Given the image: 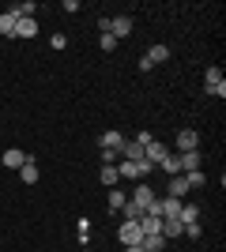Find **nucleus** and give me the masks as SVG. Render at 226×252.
I'll return each mask as SVG.
<instances>
[{"label":"nucleus","instance_id":"1","mask_svg":"<svg viewBox=\"0 0 226 252\" xmlns=\"http://www.w3.org/2000/svg\"><path fill=\"white\" fill-rule=\"evenodd\" d=\"M204 91H207V94L226 98V79H223V68H207V75H204Z\"/></svg>","mask_w":226,"mask_h":252},{"label":"nucleus","instance_id":"2","mask_svg":"<svg viewBox=\"0 0 226 252\" xmlns=\"http://www.w3.org/2000/svg\"><path fill=\"white\" fill-rule=\"evenodd\" d=\"M117 241H121V245H140V241H143L140 222H121V226H117Z\"/></svg>","mask_w":226,"mask_h":252},{"label":"nucleus","instance_id":"3","mask_svg":"<svg viewBox=\"0 0 226 252\" xmlns=\"http://www.w3.org/2000/svg\"><path fill=\"white\" fill-rule=\"evenodd\" d=\"M27 151H19V147H11V151H4V155H0V166H8V169H23L27 166Z\"/></svg>","mask_w":226,"mask_h":252},{"label":"nucleus","instance_id":"4","mask_svg":"<svg viewBox=\"0 0 226 252\" xmlns=\"http://www.w3.org/2000/svg\"><path fill=\"white\" fill-rule=\"evenodd\" d=\"M177 166H181V173H196L204 166V158H200V151H185V155H177Z\"/></svg>","mask_w":226,"mask_h":252},{"label":"nucleus","instance_id":"5","mask_svg":"<svg viewBox=\"0 0 226 252\" xmlns=\"http://www.w3.org/2000/svg\"><path fill=\"white\" fill-rule=\"evenodd\" d=\"M166 155H170V151H166V143H162V139H151V143H143V158H147V162H155V166H159Z\"/></svg>","mask_w":226,"mask_h":252},{"label":"nucleus","instance_id":"6","mask_svg":"<svg viewBox=\"0 0 226 252\" xmlns=\"http://www.w3.org/2000/svg\"><path fill=\"white\" fill-rule=\"evenodd\" d=\"M181 203L185 200H177V196H162L159 200V215L162 219H177V215H181Z\"/></svg>","mask_w":226,"mask_h":252},{"label":"nucleus","instance_id":"7","mask_svg":"<svg viewBox=\"0 0 226 252\" xmlns=\"http://www.w3.org/2000/svg\"><path fill=\"white\" fill-rule=\"evenodd\" d=\"M177 151H200V136H196L193 128H181V132H177Z\"/></svg>","mask_w":226,"mask_h":252},{"label":"nucleus","instance_id":"8","mask_svg":"<svg viewBox=\"0 0 226 252\" xmlns=\"http://www.w3.org/2000/svg\"><path fill=\"white\" fill-rule=\"evenodd\" d=\"M109 34H113L117 42H121V38H129V34H132V19H129V15H117V19H109Z\"/></svg>","mask_w":226,"mask_h":252},{"label":"nucleus","instance_id":"9","mask_svg":"<svg viewBox=\"0 0 226 252\" xmlns=\"http://www.w3.org/2000/svg\"><path fill=\"white\" fill-rule=\"evenodd\" d=\"M125 132H117V128H109V132H102V136H98V143H102V147H109V151H121V143H125Z\"/></svg>","mask_w":226,"mask_h":252},{"label":"nucleus","instance_id":"10","mask_svg":"<svg viewBox=\"0 0 226 252\" xmlns=\"http://www.w3.org/2000/svg\"><path fill=\"white\" fill-rule=\"evenodd\" d=\"M151 200H159V196H155V189H151V185H136V192H132V203L143 211Z\"/></svg>","mask_w":226,"mask_h":252},{"label":"nucleus","instance_id":"11","mask_svg":"<svg viewBox=\"0 0 226 252\" xmlns=\"http://www.w3.org/2000/svg\"><path fill=\"white\" fill-rule=\"evenodd\" d=\"M121 158H129V162H143V143L125 139V143H121Z\"/></svg>","mask_w":226,"mask_h":252},{"label":"nucleus","instance_id":"12","mask_svg":"<svg viewBox=\"0 0 226 252\" xmlns=\"http://www.w3.org/2000/svg\"><path fill=\"white\" fill-rule=\"evenodd\" d=\"M117 177H125V181H140V162H117Z\"/></svg>","mask_w":226,"mask_h":252},{"label":"nucleus","instance_id":"13","mask_svg":"<svg viewBox=\"0 0 226 252\" xmlns=\"http://www.w3.org/2000/svg\"><path fill=\"white\" fill-rule=\"evenodd\" d=\"M162 245H166V237H162V233H143L140 249H143V252H162Z\"/></svg>","mask_w":226,"mask_h":252},{"label":"nucleus","instance_id":"14","mask_svg":"<svg viewBox=\"0 0 226 252\" xmlns=\"http://www.w3.org/2000/svg\"><path fill=\"white\" fill-rule=\"evenodd\" d=\"M170 196H177V200H185V196H189V181H185V173L170 177Z\"/></svg>","mask_w":226,"mask_h":252},{"label":"nucleus","instance_id":"15","mask_svg":"<svg viewBox=\"0 0 226 252\" xmlns=\"http://www.w3.org/2000/svg\"><path fill=\"white\" fill-rule=\"evenodd\" d=\"M15 15H11V11H0V34H4V38H15Z\"/></svg>","mask_w":226,"mask_h":252},{"label":"nucleus","instance_id":"16","mask_svg":"<svg viewBox=\"0 0 226 252\" xmlns=\"http://www.w3.org/2000/svg\"><path fill=\"white\" fill-rule=\"evenodd\" d=\"M34 34H38V23L34 19H19L15 23V38H34Z\"/></svg>","mask_w":226,"mask_h":252},{"label":"nucleus","instance_id":"17","mask_svg":"<svg viewBox=\"0 0 226 252\" xmlns=\"http://www.w3.org/2000/svg\"><path fill=\"white\" fill-rule=\"evenodd\" d=\"M147 61H151V64H166V61H170V45H151Z\"/></svg>","mask_w":226,"mask_h":252},{"label":"nucleus","instance_id":"18","mask_svg":"<svg viewBox=\"0 0 226 252\" xmlns=\"http://www.w3.org/2000/svg\"><path fill=\"white\" fill-rule=\"evenodd\" d=\"M98 181H102V185H106V189H113V185H117V166H102L98 169Z\"/></svg>","mask_w":226,"mask_h":252},{"label":"nucleus","instance_id":"19","mask_svg":"<svg viewBox=\"0 0 226 252\" xmlns=\"http://www.w3.org/2000/svg\"><path fill=\"white\" fill-rule=\"evenodd\" d=\"M19 177H23V185H34V181H38V162H34V158H27V166L19 169Z\"/></svg>","mask_w":226,"mask_h":252},{"label":"nucleus","instance_id":"20","mask_svg":"<svg viewBox=\"0 0 226 252\" xmlns=\"http://www.w3.org/2000/svg\"><path fill=\"white\" fill-rule=\"evenodd\" d=\"M196 219H200V207H196V203H181V215H177V222L185 226V222H196Z\"/></svg>","mask_w":226,"mask_h":252},{"label":"nucleus","instance_id":"21","mask_svg":"<svg viewBox=\"0 0 226 252\" xmlns=\"http://www.w3.org/2000/svg\"><path fill=\"white\" fill-rule=\"evenodd\" d=\"M162 237H181V222L177 219H162Z\"/></svg>","mask_w":226,"mask_h":252},{"label":"nucleus","instance_id":"22","mask_svg":"<svg viewBox=\"0 0 226 252\" xmlns=\"http://www.w3.org/2000/svg\"><path fill=\"white\" fill-rule=\"evenodd\" d=\"M159 166L166 169L170 177H177V173H181V166H177V155H166V158H162V162H159Z\"/></svg>","mask_w":226,"mask_h":252},{"label":"nucleus","instance_id":"23","mask_svg":"<svg viewBox=\"0 0 226 252\" xmlns=\"http://www.w3.org/2000/svg\"><path fill=\"white\" fill-rule=\"evenodd\" d=\"M121 215H125V222H136V219H140V215H143V211H140V207H136V203L129 200V203H125V207H121Z\"/></svg>","mask_w":226,"mask_h":252},{"label":"nucleus","instance_id":"24","mask_svg":"<svg viewBox=\"0 0 226 252\" xmlns=\"http://www.w3.org/2000/svg\"><path fill=\"white\" fill-rule=\"evenodd\" d=\"M125 203H129V196H125V192H109V211H121Z\"/></svg>","mask_w":226,"mask_h":252},{"label":"nucleus","instance_id":"25","mask_svg":"<svg viewBox=\"0 0 226 252\" xmlns=\"http://www.w3.org/2000/svg\"><path fill=\"white\" fill-rule=\"evenodd\" d=\"M98 45H102V49H106V53H113V49H117V38H113V34H98Z\"/></svg>","mask_w":226,"mask_h":252},{"label":"nucleus","instance_id":"26","mask_svg":"<svg viewBox=\"0 0 226 252\" xmlns=\"http://www.w3.org/2000/svg\"><path fill=\"white\" fill-rule=\"evenodd\" d=\"M121 162V151H109V147H102V166H117Z\"/></svg>","mask_w":226,"mask_h":252},{"label":"nucleus","instance_id":"27","mask_svg":"<svg viewBox=\"0 0 226 252\" xmlns=\"http://www.w3.org/2000/svg\"><path fill=\"white\" fill-rule=\"evenodd\" d=\"M185 181H189V189H204V173H200V169H196V173H185Z\"/></svg>","mask_w":226,"mask_h":252},{"label":"nucleus","instance_id":"28","mask_svg":"<svg viewBox=\"0 0 226 252\" xmlns=\"http://www.w3.org/2000/svg\"><path fill=\"white\" fill-rule=\"evenodd\" d=\"M181 233H189V237L196 241V237L204 233V226H200V222H185V226H181Z\"/></svg>","mask_w":226,"mask_h":252},{"label":"nucleus","instance_id":"29","mask_svg":"<svg viewBox=\"0 0 226 252\" xmlns=\"http://www.w3.org/2000/svg\"><path fill=\"white\" fill-rule=\"evenodd\" d=\"M49 45H53V49H65L68 38H65V34H53V38H49Z\"/></svg>","mask_w":226,"mask_h":252},{"label":"nucleus","instance_id":"30","mask_svg":"<svg viewBox=\"0 0 226 252\" xmlns=\"http://www.w3.org/2000/svg\"><path fill=\"white\" fill-rule=\"evenodd\" d=\"M125 252H143V249H140V245H125Z\"/></svg>","mask_w":226,"mask_h":252}]
</instances>
